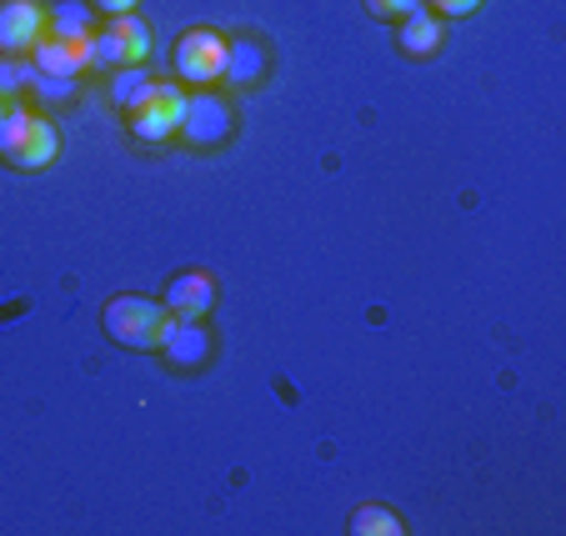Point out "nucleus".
Returning a JSON list of instances; mask_svg holds the SVG:
<instances>
[{"mask_svg": "<svg viewBox=\"0 0 566 536\" xmlns=\"http://www.w3.org/2000/svg\"><path fill=\"white\" fill-rule=\"evenodd\" d=\"M0 161L15 171H51L61 161V130L31 106H6L0 116Z\"/></svg>", "mask_w": 566, "mask_h": 536, "instance_id": "obj_1", "label": "nucleus"}, {"mask_svg": "<svg viewBox=\"0 0 566 536\" xmlns=\"http://www.w3.org/2000/svg\"><path fill=\"white\" fill-rule=\"evenodd\" d=\"M166 306L150 296H111L106 312H101V326L116 346L126 351H156L160 346V332H166Z\"/></svg>", "mask_w": 566, "mask_h": 536, "instance_id": "obj_2", "label": "nucleus"}, {"mask_svg": "<svg viewBox=\"0 0 566 536\" xmlns=\"http://www.w3.org/2000/svg\"><path fill=\"white\" fill-rule=\"evenodd\" d=\"M126 126L130 136L140 140V146H166V140L181 136V116H186V91L176 86V81H156V86L146 91V101H140L136 111H126Z\"/></svg>", "mask_w": 566, "mask_h": 536, "instance_id": "obj_3", "label": "nucleus"}, {"mask_svg": "<svg viewBox=\"0 0 566 536\" xmlns=\"http://www.w3.org/2000/svg\"><path fill=\"white\" fill-rule=\"evenodd\" d=\"M150 55V25L140 21L136 11L111 15L96 31V45H91V71H120V65H146Z\"/></svg>", "mask_w": 566, "mask_h": 536, "instance_id": "obj_4", "label": "nucleus"}, {"mask_svg": "<svg viewBox=\"0 0 566 536\" xmlns=\"http://www.w3.org/2000/svg\"><path fill=\"white\" fill-rule=\"evenodd\" d=\"M231 136H235L231 101H226L221 91H211V86L191 91V96H186V116H181V140H186V146L216 150V146H226Z\"/></svg>", "mask_w": 566, "mask_h": 536, "instance_id": "obj_5", "label": "nucleus"}, {"mask_svg": "<svg viewBox=\"0 0 566 536\" xmlns=\"http://www.w3.org/2000/svg\"><path fill=\"white\" fill-rule=\"evenodd\" d=\"M221 71H226V35L221 31L196 25V31H186L181 41H176V75H181V81L211 86V81H221Z\"/></svg>", "mask_w": 566, "mask_h": 536, "instance_id": "obj_6", "label": "nucleus"}, {"mask_svg": "<svg viewBox=\"0 0 566 536\" xmlns=\"http://www.w3.org/2000/svg\"><path fill=\"white\" fill-rule=\"evenodd\" d=\"M156 351H166V361L181 366V371H196V366H206L216 351L211 326H206L201 316H166V332H160Z\"/></svg>", "mask_w": 566, "mask_h": 536, "instance_id": "obj_7", "label": "nucleus"}, {"mask_svg": "<svg viewBox=\"0 0 566 536\" xmlns=\"http://www.w3.org/2000/svg\"><path fill=\"white\" fill-rule=\"evenodd\" d=\"M91 45H96V35H55V31H45L41 41H35L31 61H35V71L75 81V75L91 71Z\"/></svg>", "mask_w": 566, "mask_h": 536, "instance_id": "obj_8", "label": "nucleus"}, {"mask_svg": "<svg viewBox=\"0 0 566 536\" xmlns=\"http://www.w3.org/2000/svg\"><path fill=\"white\" fill-rule=\"evenodd\" d=\"M45 35L41 0H0V55H25Z\"/></svg>", "mask_w": 566, "mask_h": 536, "instance_id": "obj_9", "label": "nucleus"}, {"mask_svg": "<svg viewBox=\"0 0 566 536\" xmlns=\"http://www.w3.org/2000/svg\"><path fill=\"white\" fill-rule=\"evenodd\" d=\"M271 75V45L261 41V35H235V41H226V71L221 81H231V86H261Z\"/></svg>", "mask_w": 566, "mask_h": 536, "instance_id": "obj_10", "label": "nucleus"}, {"mask_svg": "<svg viewBox=\"0 0 566 536\" xmlns=\"http://www.w3.org/2000/svg\"><path fill=\"white\" fill-rule=\"evenodd\" d=\"M216 306V276L211 271H181L166 286V312L171 316H211Z\"/></svg>", "mask_w": 566, "mask_h": 536, "instance_id": "obj_11", "label": "nucleus"}, {"mask_svg": "<svg viewBox=\"0 0 566 536\" xmlns=\"http://www.w3.org/2000/svg\"><path fill=\"white\" fill-rule=\"evenodd\" d=\"M396 41H401V51L407 55H437L441 41H447V25H441L437 11L421 6V11H411L407 21H401V35H396Z\"/></svg>", "mask_w": 566, "mask_h": 536, "instance_id": "obj_12", "label": "nucleus"}, {"mask_svg": "<svg viewBox=\"0 0 566 536\" xmlns=\"http://www.w3.org/2000/svg\"><path fill=\"white\" fill-rule=\"evenodd\" d=\"M150 86H156V81H150L146 65H120V71H111L106 96H111V106H116V111H136L140 101H146Z\"/></svg>", "mask_w": 566, "mask_h": 536, "instance_id": "obj_13", "label": "nucleus"}, {"mask_svg": "<svg viewBox=\"0 0 566 536\" xmlns=\"http://www.w3.org/2000/svg\"><path fill=\"white\" fill-rule=\"evenodd\" d=\"M91 0H55L51 11H45V31L55 35H96V21H91Z\"/></svg>", "mask_w": 566, "mask_h": 536, "instance_id": "obj_14", "label": "nucleus"}, {"mask_svg": "<svg viewBox=\"0 0 566 536\" xmlns=\"http://www.w3.org/2000/svg\"><path fill=\"white\" fill-rule=\"evenodd\" d=\"M352 532L356 536H401L407 522L391 512V506H356L352 512Z\"/></svg>", "mask_w": 566, "mask_h": 536, "instance_id": "obj_15", "label": "nucleus"}, {"mask_svg": "<svg viewBox=\"0 0 566 536\" xmlns=\"http://www.w3.org/2000/svg\"><path fill=\"white\" fill-rule=\"evenodd\" d=\"M35 81V61H21V55H0V96H21Z\"/></svg>", "mask_w": 566, "mask_h": 536, "instance_id": "obj_16", "label": "nucleus"}, {"mask_svg": "<svg viewBox=\"0 0 566 536\" xmlns=\"http://www.w3.org/2000/svg\"><path fill=\"white\" fill-rule=\"evenodd\" d=\"M31 96H35V101H45V106H65V101H75V81H65V75H45V71H35Z\"/></svg>", "mask_w": 566, "mask_h": 536, "instance_id": "obj_17", "label": "nucleus"}, {"mask_svg": "<svg viewBox=\"0 0 566 536\" xmlns=\"http://www.w3.org/2000/svg\"><path fill=\"white\" fill-rule=\"evenodd\" d=\"M366 11L376 21H407L411 11H421V0H366Z\"/></svg>", "mask_w": 566, "mask_h": 536, "instance_id": "obj_18", "label": "nucleus"}, {"mask_svg": "<svg viewBox=\"0 0 566 536\" xmlns=\"http://www.w3.org/2000/svg\"><path fill=\"white\" fill-rule=\"evenodd\" d=\"M427 11H437L441 21H457V15H471L481 6V0H421Z\"/></svg>", "mask_w": 566, "mask_h": 536, "instance_id": "obj_19", "label": "nucleus"}, {"mask_svg": "<svg viewBox=\"0 0 566 536\" xmlns=\"http://www.w3.org/2000/svg\"><path fill=\"white\" fill-rule=\"evenodd\" d=\"M96 11H106V15H126V11H136L140 0H91Z\"/></svg>", "mask_w": 566, "mask_h": 536, "instance_id": "obj_20", "label": "nucleus"}, {"mask_svg": "<svg viewBox=\"0 0 566 536\" xmlns=\"http://www.w3.org/2000/svg\"><path fill=\"white\" fill-rule=\"evenodd\" d=\"M0 116H6V101H0Z\"/></svg>", "mask_w": 566, "mask_h": 536, "instance_id": "obj_21", "label": "nucleus"}]
</instances>
